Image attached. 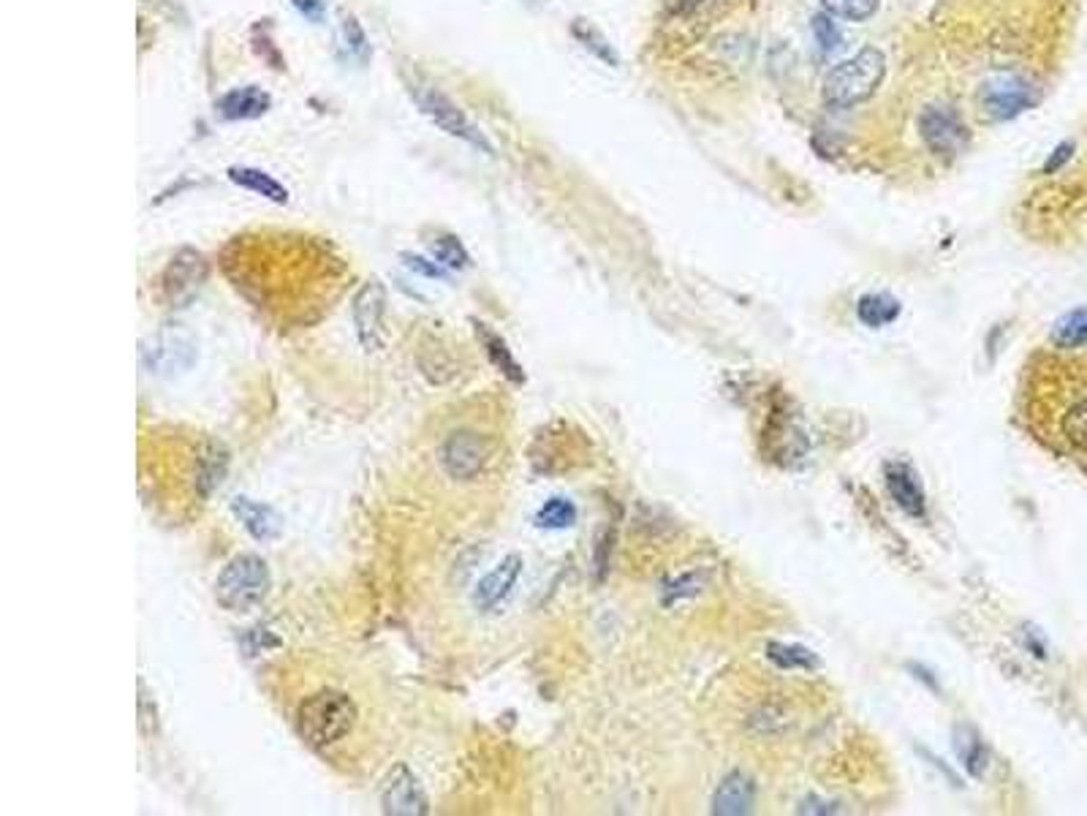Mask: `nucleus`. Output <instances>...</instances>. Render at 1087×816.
Here are the masks:
<instances>
[{
	"mask_svg": "<svg viewBox=\"0 0 1087 816\" xmlns=\"http://www.w3.org/2000/svg\"><path fill=\"white\" fill-rule=\"evenodd\" d=\"M359 711L346 691L324 689L308 697L297 711V733L313 748H329L346 740L357 724Z\"/></svg>",
	"mask_w": 1087,
	"mask_h": 816,
	"instance_id": "1",
	"label": "nucleus"
},
{
	"mask_svg": "<svg viewBox=\"0 0 1087 816\" xmlns=\"http://www.w3.org/2000/svg\"><path fill=\"white\" fill-rule=\"evenodd\" d=\"M273 588L267 561L256 553H240L223 566L216 579V599L223 610L247 612L262 605Z\"/></svg>",
	"mask_w": 1087,
	"mask_h": 816,
	"instance_id": "2",
	"label": "nucleus"
},
{
	"mask_svg": "<svg viewBox=\"0 0 1087 816\" xmlns=\"http://www.w3.org/2000/svg\"><path fill=\"white\" fill-rule=\"evenodd\" d=\"M887 77V58L881 49L865 47L854 58L843 60L841 66L826 74L824 99L835 106H854L872 99Z\"/></svg>",
	"mask_w": 1087,
	"mask_h": 816,
	"instance_id": "3",
	"label": "nucleus"
},
{
	"mask_svg": "<svg viewBox=\"0 0 1087 816\" xmlns=\"http://www.w3.org/2000/svg\"><path fill=\"white\" fill-rule=\"evenodd\" d=\"M196 357H199L196 337L183 324H163L139 348L142 370L155 379H172V376L185 373L194 368Z\"/></svg>",
	"mask_w": 1087,
	"mask_h": 816,
	"instance_id": "4",
	"label": "nucleus"
},
{
	"mask_svg": "<svg viewBox=\"0 0 1087 816\" xmlns=\"http://www.w3.org/2000/svg\"><path fill=\"white\" fill-rule=\"evenodd\" d=\"M414 99H416V104H419L421 115H425L430 123H436V126L441 128V131H447L449 137L471 145L473 150L493 153V145L487 142V137H484L482 131H478V126H473V123L467 120L465 112L460 110V106L454 104L449 95H443L441 90L421 88V90H416Z\"/></svg>",
	"mask_w": 1087,
	"mask_h": 816,
	"instance_id": "5",
	"label": "nucleus"
},
{
	"mask_svg": "<svg viewBox=\"0 0 1087 816\" xmlns=\"http://www.w3.org/2000/svg\"><path fill=\"white\" fill-rule=\"evenodd\" d=\"M207 280V258L194 248H180L161 275V291L169 308H188Z\"/></svg>",
	"mask_w": 1087,
	"mask_h": 816,
	"instance_id": "6",
	"label": "nucleus"
},
{
	"mask_svg": "<svg viewBox=\"0 0 1087 816\" xmlns=\"http://www.w3.org/2000/svg\"><path fill=\"white\" fill-rule=\"evenodd\" d=\"M920 137L933 156L955 159L968 148V126L949 106H925L920 115Z\"/></svg>",
	"mask_w": 1087,
	"mask_h": 816,
	"instance_id": "7",
	"label": "nucleus"
},
{
	"mask_svg": "<svg viewBox=\"0 0 1087 816\" xmlns=\"http://www.w3.org/2000/svg\"><path fill=\"white\" fill-rule=\"evenodd\" d=\"M979 101H982V110L993 120H1011V117L1022 115L1025 110H1033L1039 104V90L1022 77H995V80L982 84Z\"/></svg>",
	"mask_w": 1087,
	"mask_h": 816,
	"instance_id": "8",
	"label": "nucleus"
},
{
	"mask_svg": "<svg viewBox=\"0 0 1087 816\" xmlns=\"http://www.w3.org/2000/svg\"><path fill=\"white\" fill-rule=\"evenodd\" d=\"M354 326H357L359 343L368 352L384 348V317H386V286L379 278L368 280L357 291L351 302Z\"/></svg>",
	"mask_w": 1087,
	"mask_h": 816,
	"instance_id": "9",
	"label": "nucleus"
},
{
	"mask_svg": "<svg viewBox=\"0 0 1087 816\" xmlns=\"http://www.w3.org/2000/svg\"><path fill=\"white\" fill-rule=\"evenodd\" d=\"M489 458V449L478 433L460 430L443 441L441 447V466L452 480L471 482L484 471Z\"/></svg>",
	"mask_w": 1087,
	"mask_h": 816,
	"instance_id": "10",
	"label": "nucleus"
},
{
	"mask_svg": "<svg viewBox=\"0 0 1087 816\" xmlns=\"http://www.w3.org/2000/svg\"><path fill=\"white\" fill-rule=\"evenodd\" d=\"M381 808L389 816H425L430 814V801L408 765H397L389 773L384 792H381Z\"/></svg>",
	"mask_w": 1087,
	"mask_h": 816,
	"instance_id": "11",
	"label": "nucleus"
},
{
	"mask_svg": "<svg viewBox=\"0 0 1087 816\" xmlns=\"http://www.w3.org/2000/svg\"><path fill=\"white\" fill-rule=\"evenodd\" d=\"M522 566H525L522 564V555L517 553L506 555L493 572L484 574V577L478 579L476 590H473V605H476L478 610H495V607L511 594V588H514L517 579H520Z\"/></svg>",
	"mask_w": 1087,
	"mask_h": 816,
	"instance_id": "12",
	"label": "nucleus"
},
{
	"mask_svg": "<svg viewBox=\"0 0 1087 816\" xmlns=\"http://www.w3.org/2000/svg\"><path fill=\"white\" fill-rule=\"evenodd\" d=\"M883 480H887V490L889 495H892V501L905 512V515L914 517V520H925L927 517L925 490H922L911 466L889 463L887 469H883Z\"/></svg>",
	"mask_w": 1087,
	"mask_h": 816,
	"instance_id": "13",
	"label": "nucleus"
},
{
	"mask_svg": "<svg viewBox=\"0 0 1087 816\" xmlns=\"http://www.w3.org/2000/svg\"><path fill=\"white\" fill-rule=\"evenodd\" d=\"M753 803H756V781L745 775L742 770L726 775L718 784L713 795V814L724 816H740L751 814Z\"/></svg>",
	"mask_w": 1087,
	"mask_h": 816,
	"instance_id": "14",
	"label": "nucleus"
},
{
	"mask_svg": "<svg viewBox=\"0 0 1087 816\" xmlns=\"http://www.w3.org/2000/svg\"><path fill=\"white\" fill-rule=\"evenodd\" d=\"M269 106H273V99L267 90L258 84H245V88H234L221 95L216 110L223 120H256V117L267 115Z\"/></svg>",
	"mask_w": 1087,
	"mask_h": 816,
	"instance_id": "15",
	"label": "nucleus"
},
{
	"mask_svg": "<svg viewBox=\"0 0 1087 816\" xmlns=\"http://www.w3.org/2000/svg\"><path fill=\"white\" fill-rule=\"evenodd\" d=\"M232 512L236 515V520L242 522L247 533L258 542H269L280 533L284 528V520H280L278 512L267 504H258V501L251 498H234L232 501Z\"/></svg>",
	"mask_w": 1087,
	"mask_h": 816,
	"instance_id": "16",
	"label": "nucleus"
},
{
	"mask_svg": "<svg viewBox=\"0 0 1087 816\" xmlns=\"http://www.w3.org/2000/svg\"><path fill=\"white\" fill-rule=\"evenodd\" d=\"M229 474V452L223 444H205L199 449V458H196V490L201 495H210L212 490H218L223 485Z\"/></svg>",
	"mask_w": 1087,
	"mask_h": 816,
	"instance_id": "17",
	"label": "nucleus"
},
{
	"mask_svg": "<svg viewBox=\"0 0 1087 816\" xmlns=\"http://www.w3.org/2000/svg\"><path fill=\"white\" fill-rule=\"evenodd\" d=\"M229 180L234 185H240V188L251 191V194L275 202V205H286L289 202V188L280 180H275L273 174L262 172L256 166H232L229 169Z\"/></svg>",
	"mask_w": 1087,
	"mask_h": 816,
	"instance_id": "18",
	"label": "nucleus"
},
{
	"mask_svg": "<svg viewBox=\"0 0 1087 816\" xmlns=\"http://www.w3.org/2000/svg\"><path fill=\"white\" fill-rule=\"evenodd\" d=\"M473 330H476V337L482 341L489 363H493L495 368H498L500 373L506 376V379L514 381V384H522V381H525V373H522V368L517 365V359L511 357V348L506 346L504 337H500L498 332H493L487 324H482V322H473Z\"/></svg>",
	"mask_w": 1087,
	"mask_h": 816,
	"instance_id": "19",
	"label": "nucleus"
},
{
	"mask_svg": "<svg viewBox=\"0 0 1087 816\" xmlns=\"http://www.w3.org/2000/svg\"><path fill=\"white\" fill-rule=\"evenodd\" d=\"M900 311H903L900 302L892 295H887V291H870V295L859 297V302H856V319L865 326H870V330L898 322Z\"/></svg>",
	"mask_w": 1087,
	"mask_h": 816,
	"instance_id": "20",
	"label": "nucleus"
},
{
	"mask_svg": "<svg viewBox=\"0 0 1087 816\" xmlns=\"http://www.w3.org/2000/svg\"><path fill=\"white\" fill-rule=\"evenodd\" d=\"M955 748H957V757L962 759V768H965L973 779H982L990 759L987 746H984L982 737L973 733L971 727H957Z\"/></svg>",
	"mask_w": 1087,
	"mask_h": 816,
	"instance_id": "21",
	"label": "nucleus"
},
{
	"mask_svg": "<svg viewBox=\"0 0 1087 816\" xmlns=\"http://www.w3.org/2000/svg\"><path fill=\"white\" fill-rule=\"evenodd\" d=\"M1052 346L1057 348H1085L1087 346V308H1074L1063 313L1052 326Z\"/></svg>",
	"mask_w": 1087,
	"mask_h": 816,
	"instance_id": "22",
	"label": "nucleus"
},
{
	"mask_svg": "<svg viewBox=\"0 0 1087 816\" xmlns=\"http://www.w3.org/2000/svg\"><path fill=\"white\" fill-rule=\"evenodd\" d=\"M337 42H340L343 53H346L348 60H357V64H368L370 58V42L365 36L362 25L357 22V16H343L340 20V31H337Z\"/></svg>",
	"mask_w": 1087,
	"mask_h": 816,
	"instance_id": "23",
	"label": "nucleus"
},
{
	"mask_svg": "<svg viewBox=\"0 0 1087 816\" xmlns=\"http://www.w3.org/2000/svg\"><path fill=\"white\" fill-rule=\"evenodd\" d=\"M767 658L780 669H816L813 651L802 648V645H786V643H767Z\"/></svg>",
	"mask_w": 1087,
	"mask_h": 816,
	"instance_id": "24",
	"label": "nucleus"
},
{
	"mask_svg": "<svg viewBox=\"0 0 1087 816\" xmlns=\"http://www.w3.org/2000/svg\"><path fill=\"white\" fill-rule=\"evenodd\" d=\"M577 522V506L568 498H550L542 509L536 512V526L550 528V531H563Z\"/></svg>",
	"mask_w": 1087,
	"mask_h": 816,
	"instance_id": "25",
	"label": "nucleus"
},
{
	"mask_svg": "<svg viewBox=\"0 0 1087 816\" xmlns=\"http://www.w3.org/2000/svg\"><path fill=\"white\" fill-rule=\"evenodd\" d=\"M571 33L577 36V42L582 44L588 53H593L595 58L599 60H604V64H610V66H617V55H615V49L610 47V42H606L604 36H601V31H595L590 22H585V20H577L574 22V27H571Z\"/></svg>",
	"mask_w": 1087,
	"mask_h": 816,
	"instance_id": "26",
	"label": "nucleus"
},
{
	"mask_svg": "<svg viewBox=\"0 0 1087 816\" xmlns=\"http://www.w3.org/2000/svg\"><path fill=\"white\" fill-rule=\"evenodd\" d=\"M826 14L848 22H867L881 9V0H821Z\"/></svg>",
	"mask_w": 1087,
	"mask_h": 816,
	"instance_id": "27",
	"label": "nucleus"
},
{
	"mask_svg": "<svg viewBox=\"0 0 1087 816\" xmlns=\"http://www.w3.org/2000/svg\"><path fill=\"white\" fill-rule=\"evenodd\" d=\"M702 588H704V572H685V574H680V577L669 579V583L663 585L661 601L667 607H674L678 601H685V599H694V596H699Z\"/></svg>",
	"mask_w": 1087,
	"mask_h": 816,
	"instance_id": "28",
	"label": "nucleus"
},
{
	"mask_svg": "<svg viewBox=\"0 0 1087 816\" xmlns=\"http://www.w3.org/2000/svg\"><path fill=\"white\" fill-rule=\"evenodd\" d=\"M430 251L436 256V262L447 269H465L467 262H471L463 243L454 234H441V238L432 240Z\"/></svg>",
	"mask_w": 1087,
	"mask_h": 816,
	"instance_id": "29",
	"label": "nucleus"
},
{
	"mask_svg": "<svg viewBox=\"0 0 1087 816\" xmlns=\"http://www.w3.org/2000/svg\"><path fill=\"white\" fill-rule=\"evenodd\" d=\"M1063 436H1066L1074 447L1087 452V398L1074 403V406L1063 414Z\"/></svg>",
	"mask_w": 1087,
	"mask_h": 816,
	"instance_id": "30",
	"label": "nucleus"
},
{
	"mask_svg": "<svg viewBox=\"0 0 1087 816\" xmlns=\"http://www.w3.org/2000/svg\"><path fill=\"white\" fill-rule=\"evenodd\" d=\"M810 31H813L816 42H819L821 49H826V53H832V49H837L843 44L841 27L835 25L832 14H826V11L813 14V20H810Z\"/></svg>",
	"mask_w": 1087,
	"mask_h": 816,
	"instance_id": "31",
	"label": "nucleus"
},
{
	"mask_svg": "<svg viewBox=\"0 0 1087 816\" xmlns=\"http://www.w3.org/2000/svg\"><path fill=\"white\" fill-rule=\"evenodd\" d=\"M1072 156H1074V145L1072 142L1057 145V148L1050 153V159H1046V163H1044V174L1061 172V169L1066 166L1068 161H1072Z\"/></svg>",
	"mask_w": 1087,
	"mask_h": 816,
	"instance_id": "32",
	"label": "nucleus"
},
{
	"mask_svg": "<svg viewBox=\"0 0 1087 816\" xmlns=\"http://www.w3.org/2000/svg\"><path fill=\"white\" fill-rule=\"evenodd\" d=\"M403 258H405V264H408V267L414 269V273L427 275V278H443L441 264L427 262V258H421V256H410V253H403Z\"/></svg>",
	"mask_w": 1087,
	"mask_h": 816,
	"instance_id": "33",
	"label": "nucleus"
},
{
	"mask_svg": "<svg viewBox=\"0 0 1087 816\" xmlns=\"http://www.w3.org/2000/svg\"><path fill=\"white\" fill-rule=\"evenodd\" d=\"M291 3L305 20L321 22V16H324V0H291Z\"/></svg>",
	"mask_w": 1087,
	"mask_h": 816,
	"instance_id": "34",
	"label": "nucleus"
},
{
	"mask_svg": "<svg viewBox=\"0 0 1087 816\" xmlns=\"http://www.w3.org/2000/svg\"><path fill=\"white\" fill-rule=\"evenodd\" d=\"M707 3L709 0H667V11L674 16H685V14H694V11H699L702 5Z\"/></svg>",
	"mask_w": 1087,
	"mask_h": 816,
	"instance_id": "35",
	"label": "nucleus"
},
{
	"mask_svg": "<svg viewBox=\"0 0 1087 816\" xmlns=\"http://www.w3.org/2000/svg\"><path fill=\"white\" fill-rule=\"evenodd\" d=\"M832 814V812H837L832 803H824V801H819V797H808V801L799 806V814Z\"/></svg>",
	"mask_w": 1087,
	"mask_h": 816,
	"instance_id": "36",
	"label": "nucleus"
}]
</instances>
